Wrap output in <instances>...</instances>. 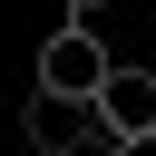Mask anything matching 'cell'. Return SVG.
Returning <instances> with one entry per match:
<instances>
[{
  "mask_svg": "<svg viewBox=\"0 0 156 156\" xmlns=\"http://www.w3.org/2000/svg\"><path fill=\"white\" fill-rule=\"evenodd\" d=\"M107 156H156V127H146V136H117Z\"/></svg>",
  "mask_w": 156,
  "mask_h": 156,
  "instance_id": "cell-4",
  "label": "cell"
},
{
  "mask_svg": "<svg viewBox=\"0 0 156 156\" xmlns=\"http://www.w3.org/2000/svg\"><path fill=\"white\" fill-rule=\"evenodd\" d=\"M20 136H29V156L107 146V136H98V107H88V98H58V88H29V98H20Z\"/></svg>",
  "mask_w": 156,
  "mask_h": 156,
  "instance_id": "cell-2",
  "label": "cell"
},
{
  "mask_svg": "<svg viewBox=\"0 0 156 156\" xmlns=\"http://www.w3.org/2000/svg\"><path fill=\"white\" fill-rule=\"evenodd\" d=\"M98 10H107V0H68V20H98Z\"/></svg>",
  "mask_w": 156,
  "mask_h": 156,
  "instance_id": "cell-5",
  "label": "cell"
},
{
  "mask_svg": "<svg viewBox=\"0 0 156 156\" xmlns=\"http://www.w3.org/2000/svg\"><path fill=\"white\" fill-rule=\"evenodd\" d=\"M88 107H98V136H107V146H117V136H146V127H156V78H146V68H107V88H98Z\"/></svg>",
  "mask_w": 156,
  "mask_h": 156,
  "instance_id": "cell-3",
  "label": "cell"
},
{
  "mask_svg": "<svg viewBox=\"0 0 156 156\" xmlns=\"http://www.w3.org/2000/svg\"><path fill=\"white\" fill-rule=\"evenodd\" d=\"M107 39H98V20H58L49 39H39V88H58V98H98L107 88Z\"/></svg>",
  "mask_w": 156,
  "mask_h": 156,
  "instance_id": "cell-1",
  "label": "cell"
}]
</instances>
